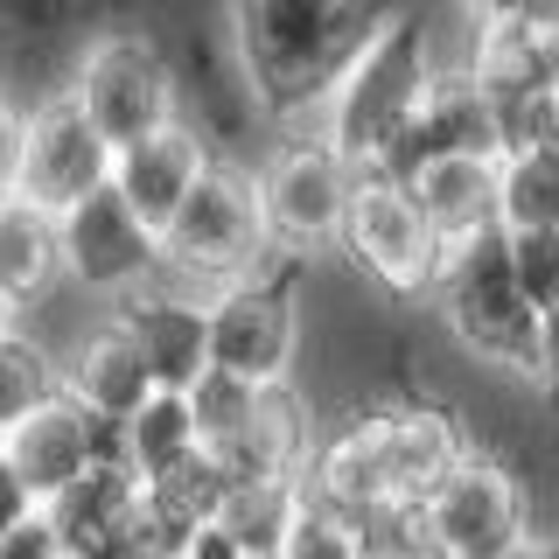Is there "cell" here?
<instances>
[{"instance_id": "6da1fadb", "label": "cell", "mask_w": 559, "mask_h": 559, "mask_svg": "<svg viewBox=\"0 0 559 559\" xmlns=\"http://www.w3.org/2000/svg\"><path fill=\"white\" fill-rule=\"evenodd\" d=\"M462 448H468L462 413L441 392H427L419 378H406V384L357 392L336 413H322L301 489L308 503H322L336 518L378 511V503H419Z\"/></svg>"}, {"instance_id": "7a4b0ae2", "label": "cell", "mask_w": 559, "mask_h": 559, "mask_svg": "<svg viewBox=\"0 0 559 559\" xmlns=\"http://www.w3.org/2000/svg\"><path fill=\"white\" fill-rule=\"evenodd\" d=\"M406 0H224V49L266 133L322 119L349 63L392 28Z\"/></svg>"}, {"instance_id": "3957f363", "label": "cell", "mask_w": 559, "mask_h": 559, "mask_svg": "<svg viewBox=\"0 0 559 559\" xmlns=\"http://www.w3.org/2000/svg\"><path fill=\"white\" fill-rule=\"evenodd\" d=\"M419 308L441 322V336H454L468 364L524 384L532 399L552 392V314L524 308L511 287V252H503V231L462 238L441 252Z\"/></svg>"}, {"instance_id": "277c9868", "label": "cell", "mask_w": 559, "mask_h": 559, "mask_svg": "<svg viewBox=\"0 0 559 559\" xmlns=\"http://www.w3.org/2000/svg\"><path fill=\"white\" fill-rule=\"evenodd\" d=\"M308 266L314 259H294L266 245V252L245 266V280L203 294V349L210 371L238 378V384H294L308 349Z\"/></svg>"}, {"instance_id": "5b68a950", "label": "cell", "mask_w": 559, "mask_h": 559, "mask_svg": "<svg viewBox=\"0 0 559 559\" xmlns=\"http://www.w3.org/2000/svg\"><path fill=\"white\" fill-rule=\"evenodd\" d=\"M433 70H441V57H433V35H427V8L406 0V8L392 14V28H384L378 43L349 63V78L329 92L314 133L336 147V162L349 175H364L399 133H406V119L419 112Z\"/></svg>"}, {"instance_id": "8992f818", "label": "cell", "mask_w": 559, "mask_h": 559, "mask_svg": "<svg viewBox=\"0 0 559 559\" xmlns=\"http://www.w3.org/2000/svg\"><path fill=\"white\" fill-rule=\"evenodd\" d=\"M57 92L78 105V119L112 154L175 119V70H168V49L154 43L147 22L84 28L78 43H70V57H63Z\"/></svg>"}, {"instance_id": "52a82bcc", "label": "cell", "mask_w": 559, "mask_h": 559, "mask_svg": "<svg viewBox=\"0 0 559 559\" xmlns=\"http://www.w3.org/2000/svg\"><path fill=\"white\" fill-rule=\"evenodd\" d=\"M419 524H427L433 559H503L524 538H538V489L503 448L468 441L448 462V476L419 497Z\"/></svg>"}, {"instance_id": "ba28073f", "label": "cell", "mask_w": 559, "mask_h": 559, "mask_svg": "<svg viewBox=\"0 0 559 559\" xmlns=\"http://www.w3.org/2000/svg\"><path fill=\"white\" fill-rule=\"evenodd\" d=\"M266 252V224H259V197H252V168L217 154L197 189L182 197V210L162 224V273L182 294H217L245 280V266Z\"/></svg>"}, {"instance_id": "9c48e42d", "label": "cell", "mask_w": 559, "mask_h": 559, "mask_svg": "<svg viewBox=\"0 0 559 559\" xmlns=\"http://www.w3.org/2000/svg\"><path fill=\"white\" fill-rule=\"evenodd\" d=\"M252 168V197H259V224H266V245L294 259H322L336 245V224H343V203L357 189V175L336 162L314 127H294V133H266V147L245 154Z\"/></svg>"}, {"instance_id": "30bf717a", "label": "cell", "mask_w": 559, "mask_h": 559, "mask_svg": "<svg viewBox=\"0 0 559 559\" xmlns=\"http://www.w3.org/2000/svg\"><path fill=\"white\" fill-rule=\"evenodd\" d=\"M57 280H63V294H78V301L112 314L119 301H133V294H147V287L168 280L162 273V238H154L112 189H92L84 203H70L57 217Z\"/></svg>"}, {"instance_id": "8fae6325", "label": "cell", "mask_w": 559, "mask_h": 559, "mask_svg": "<svg viewBox=\"0 0 559 559\" xmlns=\"http://www.w3.org/2000/svg\"><path fill=\"white\" fill-rule=\"evenodd\" d=\"M329 252H336L371 294H384L392 308L399 301H419L427 280H433V266H441V245H433L427 217L413 210V197H406V189H392V182H371V175H357V189H349V203H343V224H336V245H329Z\"/></svg>"}, {"instance_id": "7c38bea8", "label": "cell", "mask_w": 559, "mask_h": 559, "mask_svg": "<svg viewBox=\"0 0 559 559\" xmlns=\"http://www.w3.org/2000/svg\"><path fill=\"white\" fill-rule=\"evenodd\" d=\"M105 175H112V147L78 119V105L63 92H35L22 105V154H14L8 197L43 217H63L70 203L105 189Z\"/></svg>"}, {"instance_id": "4fadbf2b", "label": "cell", "mask_w": 559, "mask_h": 559, "mask_svg": "<svg viewBox=\"0 0 559 559\" xmlns=\"http://www.w3.org/2000/svg\"><path fill=\"white\" fill-rule=\"evenodd\" d=\"M57 378H63L70 406L105 419V427H127V419L154 399V378H147V364H140L133 336L119 329V314H92V322L63 343Z\"/></svg>"}, {"instance_id": "5bb4252c", "label": "cell", "mask_w": 559, "mask_h": 559, "mask_svg": "<svg viewBox=\"0 0 559 559\" xmlns=\"http://www.w3.org/2000/svg\"><path fill=\"white\" fill-rule=\"evenodd\" d=\"M210 162H217V154H210V140L189 127V119H168V127H154L147 140H133V147L112 154L105 189H112V197L127 203L154 238H162V224L182 210V197L197 189V175H203Z\"/></svg>"}, {"instance_id": "9a60e30c", "label": "cell", "mask_w": 559, "mask_h": 559, "mask_svg": "<svg viewBox=\"0 0 559 559\" xmlns=\"http://www.w3.org/2000/svg\"><path fill=\"white\" fill-rule=\"evenodd\" d=\"M314 433H322V406L301 392V378L266 384L252 419H245V433L224 454H210V462H217L231 483H301L308 454H314Z\"/></svg>"}, {"instance_id": "2e32d148", "label": "cell", "mask_w": 559, "mask_h": 559, "mask_svg": "<svg viewBox=\"0 0 559 559\" xmlns=\"http://www.w3.org/2000/svg\"><path fill=\"white\" fill-rule=\"evenodd\" d=\"M119 329L133 336L140 364H147L154 392H189L203 371H210V349H203V294H182V287H147L133 301H119Z\"/></svg>"}, {"instance_id": "e0dca14e", "label": "cell", "mask_w": 559, "mask_h": 559, "mask_svg": "<svg viewBox=\"0 0 559 559\" xmlns=\"http://www.w3.org/2000/svg\"><path fill=\"white\" fill-rule=\"evenodd\" d=\"M0 462L22 476V489L35 497V511H43L49 497H63V489L92 468V433H84V413L57 392L49 406H35L28 419H14V427L0 433Z\"/></svg>"}, {"instance_id": "ac0fdd59", "label": "cell", "mask_w": 559, "mask_h": 559, "mask_svg": "<svg viewBox=\"0 0 559 559\" xmlns=\"http://www.w3.org/2000/svg\"><path fill=\"white\" fill-rule=\"evenodd\" d=\"M133 503H140V483L127 468H84L78 483L63 489V497H49L43 518L49 538H57L63 559H92L98 546H112V538L133 532Z\"/></svg>"}, {"instance_id": "d6986e66", "label": "cell", "mask_w": 559, "mask_h": 559, "mask_svg": "<svg viewBox=\"0 0 559 559\" xmlns=\"http://www.w3.org/2000/svg\"><path fill=\"white\" fill-rule=\"evenodd\" d=\"M413 210L427 217L433 245H462V238H483V231H503L497 224V162H427L406 182Z\"/></svg>"}, {"instance_id": "ffe728a7", "label": "cell", "mask_w": 559, "mask_h": 559, "mask_svg": "<svg viewBox=\"0 0 559 559\" xmlns=\"http://www.w3.org/2000/svg\"><path fill=\"white\" fill-rule=\"evenodd\" d=\"M0 294L14 301L22 322L63 294V280H57V217H43V210H28V203H8V217H0Z\"/></svg>"}, {"instance_id": "44dd1931", "label": "cell", "mask_w": 559, "mask_h": 559, "mask_svg": "<svg viewBox=\"0 0 559 559\" xmlns=\"http://www.w3.org/2000/svg\"><path fill=\"white\" fill-rule=\"evenodd\" d=\"M197 448V427H189V406L182 392H154L147 406H140L127 427H119V462H127L133 483H162L168 468H182Z\"/></svg>"}, {"instance_id": "7402d4cb", "label": "cell", "mask_w": 559, "mask_h": 559, "mask_svg": "<svg viewBox=\"0 0 559 559\" xmlns=\"http://www.w3.org/2000/svg\"><path fill=\"white\" fill-rule=\"evenodd\" d=\"M301 503H308L301 483H224V503H217L210 524H217L245 559H266V552H280V538L301 518Z\"/></svg>"}, {"instance_id": "603a6c76", "label": "cell", "mask_w": 559, "mask_h": 559, "mask_svg": "<svg viewBox=\"0 0 559 559\" xmlns=\"http://www.w3.org/2000/svg\"><path fill=\"white\" fill-rule=\"evenodd\" d=\"M497 224L503 231H559V147L497 162Z\"/></svg>"}, {"instance_id": "cb8c5ba5", "label": "cell", "mask_w": 559, "mask_h": 559, "mask_svg": "<svg viewBox=\"0 0 559 559\" xmlns=\"http://www.w3.org/2000/svg\"><path fill=\"white\" fill-rule=\"evenodd\" d=\"M57 392H63V378H57V349L35 336V329L14 322L8 336H0V433H8L14 419H28L35 406H49Z\"/></svg>"}, {"instance_id": "d4e9b609", "label": "cell", "mask_w": 559, "mask_h": 559, "mask_svg": "<svg viewBox=\"0 0 559 559\" xmlns=\"http://www.w3.org/2000/svg\"><path fill=\"white\" fill-rule=\"evenodd\" d=\"M182 406H189V427H197V448L203 454H224L245 433V419H252L259 384H238V378H224V371H203L182 392Z\"/></svg>"}, {"instance_id": "484cf974", "label": "cell", "mask_w": 559, "mask_h": 559, "mask_svg": "<svg viewBox=\"0 0 559 559\" xmlns=\"http://www.w3.org/2000/svg\"><path fill=\"white\" fill-rule=\"evenodd\" d=\"M503 252H511L518 301L552 314L559 308V231H503Z\"/></svg>"}, {"instance_id": "4316f807", "label": "cell", "mask_w": 559, "mask_h": 559, "mask_svg": "<svg viewBox=\"0 0 559 559\" xmlns=\"http://www.w3.org/2000/svg\"><path fill=\"white\" fill-rule=\"evenodd\" d=\"M273 559H357V538H349V524H343L336 511L301 503V518L287 524V538H280Z\"/></svg>"}, {"instance_id": "83f0119b", "label": "cell", "mask_w": 559, "mask_h": 559, "mask_svg": "<svg viewBox=\"0 0 559 559\" xmlns=\"http://www.w3.org/2000/svg\"><path fill=\"white\" fill-rule=\"evenodd\" d=\"M468 22H552V0H454Z\"/></svg>"}, {"instance_id": "f1b7e54d", "label": "cell", "mask_w": 559, "mask_h": 559, "mask_svg": "<svg viewBox=\"0 0 559 559\" xmlns=\"http://www.w3.org/2000/svg\"><path fill=\"white\" fill-rule=\"evenodd\" d=\"M0 559H63V552H57V538H49V524L28 518V524H14V532L0 538Z\"/></svg>"}, {"instance_id": "f546056e", "label": "cell", "mask_w": 559, "mask_h": 559, "mask_svg": "<svg viewBox=\"0 0 559 559\" xmlns=\"http://www.w3.org/2000/svg\"><path fill=\"white\" fill-rule=\"evenodd\" d=\"M28 518H35V497L22 489V476H14V468L0 462V538H8L14 524H28Z\"/></svg>"}, {"instance_id": "4dcf8cb0", "label": "cell", "mask_w": 559, "mask_h": 559, "mask_svg": "<svg viewBox=\"0 0 559 559\" xmlns=\"http://www.w3.org/2000/svg\"><path fill=\"white\" fill-rule=\"evenodd\" d=\"M14 154H22V105L0 92V189L14 182Z\"/></svg>"}, {"instance_id": "1f68e13d", "label": "cell", "mask_w": 559, "mask_h": 559, "mask_svg": "<svg viewBox=\"0 0 559 559\" xmlns=\"http://www.w3.org/2000/svg\"><path fill=\"white\" fill-rule=\"evenodd\" d=\"M175 559H245V552H238V546H231V538H224V532H217V524H203V532H197V538H189V546H182V552H175Z\"/></svg>"}, {"instance_id": "d6a6232c", "label": "cell", "mask_w": 559, "mask_h": 559, "mask_svg": "<svg viewBox=\"0 0 559 559\" xmlns=\"http://www.w3.org/2000/svg\"><path fill=\"white\" fill-rule=\"evenodd\" d=\"M14 322H22V314H14V301H8V294H0V336H8Z\"/></svg>"}, {"instance_id": "836d02e7", "label": "cell", "mask_w": 559, "mask_h": 559, "mask_svg": "<svg viewBox=\"0 0 559 559\" xmlns=\"http://www.w3.org/2000/svg\"><path fill=\"white\" fill-rule=\"evenodd\" d=\"M8 203H14V197H8V189H0V217H8Z\"/></svg>"}, {"instance_id": "e575fe53", "label": "cell", "mask_w": 559, "mask_h": 559, "mask_svg": "<svg viewBox=\"0 0 559 559\" xmlns=\"http://www.w3.org/2000/svg\"><path fill=\"white\" fill-rule=\"evenodd\" d=\"M266 559H273V552H266Z\"/></svg>"}, {"instance_id": "d590c367", "label": "cell", "mask_w": 559, "mask_h": 559, "mask_svg": "<svg viewBox=\"0 0 559 559\" xmlns=\"http://www.w3.org/2000/svg\"><path fill=\"white\" fill-rule=\"evenodd\" d=\"M427 559H433V552H427Z\"/></svg>"}]
</instances>
